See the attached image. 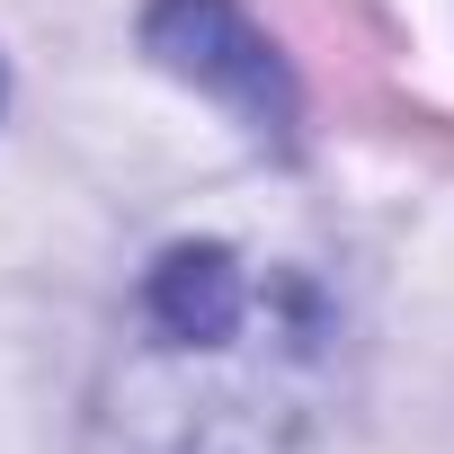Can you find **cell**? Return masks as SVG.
Here are the masks:
<instances>
[{
    "mask_svg": "<svg viewBox=\"0 0 454 454\" xmlns=\"http://www.w3.org/2000/svg\"><path fill=\"white\" fill-rule=\"evenodd\" d=\"M250 303H259L250 268L223 241H178L143 277V321L160 330V348H223V339H241Z\"/></svg>",
    "mask_w": 454,
    "mask_h": 454,
    "instance_id": "7a4b0ae2",
    "label": "cell"
},
{
    "mask_svg": "<svg viewBox=\"0 0 454 454\" xmlns=\"http://www.w3.org/2000/svg\"><path fill=\"white\" fill-rule=\"evenodd\" d=\"M143 45L160 72L196 81L205 98H223L259 143H294V72L286 54L250 27L241 0H152L143 10Z\"/></svg>",
    "mask_w": 454,
    "mask_h": 454,
    "instance_id": "6da1fadb",
    "label": "cell"
}]
</instances>
